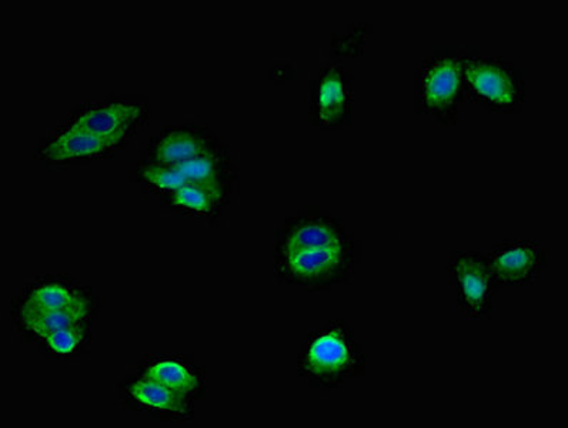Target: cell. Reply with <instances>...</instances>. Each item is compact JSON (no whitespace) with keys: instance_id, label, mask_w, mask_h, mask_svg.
<instances>
[{"instance_id":"obj_15","label":"cell","mask_w":568,"mask_h":428,"mask_svg":"<svg viewBox=\"0 0 568 428\" xmlns=\"http://www.w3.org/2000/svg\"><path fill=\"white\" fill-rule=\"evenodd\" d=\"M146 377L171 387L182 395H191L199 387V378L182 363L174 360H159L146 370Z\"/></svg>"},{"instance_id":"obj_7","label":"cell","mask_w":568,"mask_h":428,"mask_svg":"<svg viewBox=\"0 0 568 428\" xmlns=\"http://www.w3.org/2000/svg\"><path fill=\"white\" fill-rule=\"evenodd\" d=\"M497 288L532 285L547 267L545 251L530 241H506L486 255Z\"/></svg>"},{"instance_id":"obj_14","label":"cell","mask_w":568,"mask_h":428,"mask_svg":"<svg viewBox=\"0 0 568 428\" xmlns=\"http://www.w3.org/2000/svg\"><path fill=\"white\" fill-rule=\"evenodd\" d=\"M131 396L141 405L154 408V410L181 412L186 408L184 395L161 383L144 378L134 383L131 387Z\"/></svg>"},{"instance_id":"obj_1","label":"cell","mask_w":568,"mask_h":428,"mask_svg":"<svg viewBox=\"0 0 568 428\" xmlns=\"http://www.w3.org/2000/svg\"><path fill=\"white\" fill-rule=\"evenodd\" d=\"M361 263V242L328 213L293 218L278 237L277 273L283 281L312 288L346 285Z\"/></svg>"},{"instance_id":"obj_9","label":"cell","mask_w":568,"mask_h":428,"mask_svg":"<svg viewBox=\"0 0 568 428\" xmlns=\"http://www.w3.org/2000/svg\"><path fill=\"white\" fill-rule=\"evenodd\" d=\"M126 141L104 137L77 129L64 128L61 133L49 141L41 151L44 161L52 163H69L108 156Z\"/></svg>"},{"instance_id":"obj_6","label":"cell","mask_w":568,"mask_h":428,"mask_svg":"<svg viewBox=\"0 0 568 428\" xmlns=\"http://www.w3.org/2000/svg\"><path fill=\"white\" fill-rule=\"evenodd\" d=\"M312 114L323 129H343L353 123L355 94L352 77L345 69L327 67L318 74L312 89Z\"/></svg>"},{"instance_id":"obj_2","label":"cell","mask_w":568,"mask_h":428,"mask_svg":"<svg viewBox=\"0 0 568 428\" xmlns=\"http://www.w3.org/2000/svg\"><path fill=\"white\" fill-rule=\"evenodd\" d=\"M301 371L317 387H341L347 378L366 373V355L355 330L345 322H333L308 340L301 360Z\"/></svg>"},{"instance_id":"obj_16","label":"cell","mask_w":568,"mask_h":428,"mask_svg":"<svg viewBox=\"0 0 568 428\" xmlns=\"http://www.w3.org/2000/svg\"><path fill=\"white\" fill-rule=\"evenodd\" d=\"M141 179L152 191L171 194L186 186V181L174 164L149 161L141 169Z\"/></svg>"},{"instance_id":"obj_17","label":"cell","mask_w":568,"mask_h":428,"mask_svg":"<svg viewBox=\"0 0 568 428\" xmlns=\"http://www.w3.org/2000/svg\"><path fill=\"white\" fill-rule=\"evenodd\" d=\"M82 333L79 330V326L63 328L43 338L51 350L59 353V355H69L77 350L82 342Z\"/></svg>"},{"instance_id":"obj_5","label":"cell","mask_w":568,"mask_h":428,"mask_svg":"<svg viewBox=\"0 0 568 428\" xmlns=\"http://www.w3.org/2000/svg\"><path fill=\"white\" fill-rule=\"evenodd\" d=\"M447 275L456 288L457 305L475 320L491 316L493 293L497 291L485 253L455 252L447 263Z\"/></svg>"},{"instance_id":"obj_12","label":"cell","mask_w":568,"mask_h":428,"mask_svg":"<svg viewBox=\"0 0 568 428\" xmlns=\"http://www.w3.org/2000/svg\"><path fill=\"white\" fill-rule=\"evenodd\" d=\"M229 187L209 184H186L169 194V202L182 211L196 214H212L226 201Z\"/></svg>"},{"instance_id":"obj_4","label":"cell","mask_w":568,"mask_h":428,"mask_svg":"<svg viewBox=\"0 0 568 428\" xmlns=\"http://www.w3.org/2000/svg\"><path fill=\"white\" fill-rule=\"evenodd\" d=\"M465 81L473 101L487 111L516 113L525 102V73L500 59L466 54Z\"/></svg>"},{"instance_id":"obj_3","label":"cell","mask_w":568,"mask_h":428,"mask_svg":"<svg viewBox=\"0 0 568 428\" xmlns=\"http://www.w3.org/2000/svg\"><path fill=\"white\" fill-rule=\"evenodd\" d=\"M465 58L453 49H438L420 69L418 111L432 114L442 124H455L465 102Z\"/></svg>"},{"instance_id":"obj_10","label":"cell","mask_w":568,"mask_h":428,"mask_svg":"<svg viewBox=\"0 0 568 428\" xmlns=\"http://www.w3.org/2000/svg\"><path fill=\"white\" fill-rule=\"evenodd\" d=\"M216 142L201 128H172L154 139L151 146V162L178 164L191 161Z\"/></svg>"},{"instance_id":"obj_13","label":"cell","mask_w":568,"mask_h":428,"mask_svg":"<svg viewBox=\"0 0 568 428\" xmlns=\"http://www.w3.org/2000/svg\"><path fill=\"white\" fill-rule=\"evenodd\" d=\"M81 293L64 283L49 282L34 286L24 300L22 310L57 312L72 307L81 300Z\"/></svg>"},{"instance_id":"obj_11","label":"cell","mask_w":568,"mask_h":428,"mask_svg":"<svg viewBox=\"0 0 568 428\" xmlns=\"http://www.w3.org/2000/svg\"><path fill=\"white\" fill-rule=\"evenodd\" d=\"M89 313H91V303L87 297H83L74 303L72 307L63 308V310L33 312L22 310L21 308L19 317H21L22 325L27 330L32 332L38 337L47 338L54 332L81 325Z\"/></svg>"},{"instance_id":"obj_8","label":"cell","mask_w":568,"mask_h":428,"mask_svg":"<svg viewBox=\"0 0 568 428\" xmlns=\"http://www.w3.org/2000/svg\"><path fill=\"white\" fill-rule=\"evenodd\" d=\"M146 104L143 103L88 104L72 114L67 128L128 141V137L146 121Z\"/></svg>"}]
</instances>
